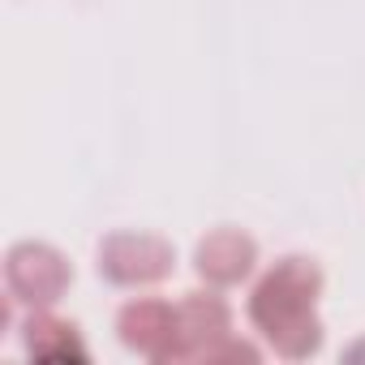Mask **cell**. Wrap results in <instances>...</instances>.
Listing matches in <instances>:
<instances>
[{
    "instance_id": "5",
    "label": "cell",
    "mask_w": 365,
    "mask_h": 365,
    "mask_svg": "<svg viewBox=\"0 0 365 365\" xmlns=\"http://www.w3.org/2000/svg\"><path fill=\"white\" fill-rule=\"evenodd\" d=\"M194 271L207 288H241L258 271V241L241 228H211L194 245Z\"/></svg>"
},
{
    "instance_id": "6",
    "label": "cell",
    "mask_w": 365,
    "mask_h": 365,
    "mask_svg": "<svg viewBox=\"0 0 365 365\" xmlns=\"http://www.w3.org/2000/svg\"><path fill=\"white\" fill-rule=\"evenodd\" d=\"M116 335L129 352L155 361V365H172V348H176V305L159 301V297H133L116 309Z\"/></svg>"
},
{
    "instance_id": "3",
    "label": "cell",
    "mask_w": 365,
    "mask_h": 365,
    "mask_svg": "<svg viewBox=\"0 0 365 365\" xmlns=\"http://www.w3.org/2000/svg\"><path fill=\"white\" fill-rule=\"evenodd\" d=\"M73 284V262L48 241H18L5 254V288L9 301L26 309H56Z\"/></svg>"
},
{
    "instance_id": "9",
    "label": "cell",
    "mask_w": 365,
    "mask_h": 365,
    "mask_svg": "<svg viewBox=\"0 0 365 365\" xmlns=\"http://www.w3.org/2000/svg\"><path fill=\"white\" fill-rule=\"evenodd\" d=\"M344 361H365V335H361L356 344H348V348H344Z\"/></svg>"
},
{
    "instance_id": "1",
    "label": "cell",
    "mask_w": 365,
    "mask_h": 365,
    "mask_svg": "<svg viewBox=\"0 0 365 365\" xmlns=\"http://www.w3.org/2000/svg\"><path fill=\"white\" fill-rule=\"evenodd\" d=\"M322 284H327L322 267L305 254H284L254 279L245 314L275 356L309 361L322 352V339H327L322 318H318Z\"/></svg>"
},
{
    "instance_id": "2",
    "label": "cell",
    "mask_w": 365,
    "mask_h": 365,
    "mask_svg": "<svg viewBox=\"0 0 365 365\" xmlns=\"http://www.w3.org/2000/svg\"><path fill=\"white\" fill-rule=\"evenodd\" d=\"M95 267L112 288H155L176 271V245L159 232L120 228L99 241Z\"/></svg>"
},
{
    "instance_id": "4",
    "label": "cell",
    "mask_w": 365,
    "mask_h": 365,
    "mask_svg": "<svg viewBox=\"0 0 365 365\" xmlns=\"http://www.w3.org/2000/svg\"><path fill=\"white\" fill-rule=\"evenodd\" d=\"M232 335V305L220 297V288H202V292H185L176 301V348H172V365L185 361H202Z\"/></svg>"
},
{
    "instance_id": "8",
    "label": "cell",
    "mask_w": 365,
    "mask_h": 365,
    "mask_svg": "<svg viewBox=\"0 0 365 365\" xmlns=\"http://www.w3.org/2000/svg\"><path fill=\"white\" fill-rule=\"evenodd\" d=\"M228 361H245V365H258V361H262V348H258L254 339H241V335L232 331V335H228V339H224V344H220L211 356H207V365H228Z\"/></svg>"
},
{
    "instance_id": "7",
    "label": "cell",
    "mask_w": 365,
    "mask_h": 365,
    "mask_svg": "<svg viewBox=\"0 0 365 365\" xmlns=\"http://www.w3.org/2000/svg\"><path fill=\"white\" fill-rule=\"evenodd\" d=\"M22 348L31 361H48V365H69V361H86V344L82 331L65 318H56L52 309H31L22 331H18Z\"/></svg>"
}]
</instances>
